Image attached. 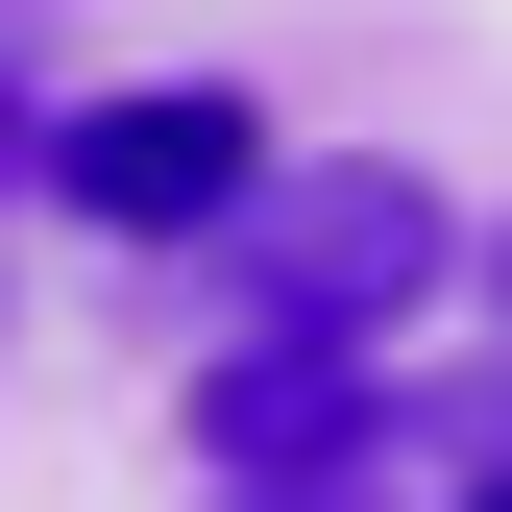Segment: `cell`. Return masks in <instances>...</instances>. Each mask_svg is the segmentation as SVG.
<instances>
[{
  "label": "cell",
  "instance_id": "obj_3",
  "mask_svg": "<svg viewBox=\"0 0 512 512\" xmlns=\"http://www.w3.org/2000/svg\"><path fill=\"white\" fill-rule=\"evenodd\" d=\"M293 439H391V342H220L196 464H293Z\"/></svg>",
  "mask_w": 512,
  "mask_h": 512
},
{
  "label": "cell",
  "instance_id": "obj_2",
  "mask_svg": "<svg viewBox=\"0 0 512 512\" xmlns=\"http://www.w3.org/2000/svg\"><path fill=\"white\" fill-rule=\"evenodd\" d=\"M244 171H269V98L244 74H98V98H49V196L98 244H196Z\"/></svg>",
  "mask_w": 512,
  "mask_h": 512
},
{
  "label": "cell",
  "instance_id": "obj_1",
  "mask_svg": "<svg viewBox=\"0 0 512 512\" xmlns=\"http://www.w3.org/2000/svg\"><path fill=\"white\" fill-rule=\"evenodd\" d=\"M196 269H220V342H391V317L464 269V220H439V171H391V147H269L244 196L196 220Z\"/></svg>",
  "mask_w": 512,
  "mask_h": 512
},
{
  "label": "cell",
  "instance_id": "obj_6",
  "mask_svg": "<svg viewBox=\"0 0 512 512\" xmlns=\"http://www.w3.org/2000/svg\"><path fill=\"white\" fill-rule=\"evenodd\" d=\"M464 512H512V439H464Z\"/></svg>",
  "mask_w": 512,
  "mask_h": 512
},
{
  "label": "cell",
  "instance_id": "obj_5",
  "mask_svg": "<svg viewBox=\"0 0 512 512\" xmlns=\"http://www.w3.org/2000/svg\"><path fill=\"white\" fill-rule=\"evenodd\" d=\"M25 171H49V98H25V49H0V196H25Z\"/></svg>",
  "mask_w": 512,
  "mask_h": 512
},
{
  "label": "cell",
  "instance_id": "obj_7",
  "mask_svg": "<svg viewBox=\"0 0 512 512\" xmlns=\"http://www.w3.org/2000/svg\"><path fill=\"white\" fill-rule=\"evenodd\" d=\"M488 293H512V244H488Z\"/></svg>",
  "mask_w": 512,
  "mask_h": 512
},
{
  "label": "cell",
  "instance_id": "obj_4",
  "mask_svg": "<svg viewBox=\"0 0 512 512\" xmlns=\"http://www.w3.org/2000/svg\"><path fill=\"white\" fill-rule=\"evenodd\" d=\"M220 512H415V439H293V464H220Z\"/></svg>",
  "mask_w": 512,
  "mask_h": 512
}]
</instances>
